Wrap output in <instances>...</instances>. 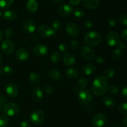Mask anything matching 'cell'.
I'll use <instances>...</instances> for the list:
<instances>
[{
	"label": "cell",
	"instance_id": "obj_1",
	"mask_svg": "<svg viewBox=\"0 0 127 127\" xmlns=\"http://www.w3.org/2000/svg\"><path fill=\"white\" fill-rule=\"evenodd\" d=\"M108 80L104 76H98L93 81L92 91L97 96H102L107 92Z\"/></svg>",
	"mask_w": 127,
	"mask_h": 127
},
{
	"label": "cell",
	"instance_id": "obj_2",
	"mask_svg": "<svg viewBox=\"0 0 127 127\" xmlns=\"http://www.w3.org/2000/svg\"><path fill=\"white\" fill-rule=\"evenodd\" d=\"M84 41L88 45L94 47L100 44L102 41V37L98 32L89 31L85 34Z\"/></svg>",
	"mask_w": 127,
	"mask_h": 127
},
{
	"label": "cell",
	"instance_id": "obj_3",
	"mask_svg": "<svg viewBox=\"0 0 127 127\" xmlns=\"http://www.w3.org/2000/svg\"><path fill=\"white\" fill-rule=\"evenodd\" d=\"M19 106L16 103L7 102L3 107L4 114L9 117H13L19 112Z\"/></svg>",
	"mask_w": 127,
	"mask_h": 127
},
{
	"label": "cell",
	"instance_id": "obj_4",
	"mask_svg": "<svg viewBox=\"0 0 127 127\" xmlns=\"http://www.w3.org/2000/svg\"><path fill=\"white\" fill-rule=\"evenodd\" d=\"M30 120L34 125H40L43 122L45 119V114L43 110L36 109L32 112L30 115Z\"/></svg>",
	"mask_w": 127,
	"mask_h": 127
},
{
	"label": "cell",
	"instance_id": "obj_5",
	"mask_svg": "<svg viewBox=\"0 0 127 127\" xmlns=\"http://www.w3.org/2000/svg\"><path fill=\"white\" fill-rule=\"evenodd\" d=\"M37 32L40 37H43V38H48V37H52L55 35L56 33L55 31L52 27L47 25H42L39 26L37 29Z\"/></svg>",
	"mask_w": 127,
	"mask_h": 127
},
{
	"label": "cell",
	"instance_id": "obj_6",
	"mask_svg": "<svg viewBox=\"0 0 127 127\" xmlns=\"http://www.w3.org/2000/svg\"><path fill=\"white\" fill-rule=\"evenodd\" d=\"M78 99L81 104H86L90 102L93 99V94L88 89H83L78 93Z\"/></svg>",
	"mask_w": 127,
	"mask_h": 127
},
{
	"label": "cell",
	"instance_id": "obj_7",
	"mask_svg": "<svg viewBox=\"0 0 127 127\" xmlns=\"http://www.w3.org/2000/svg\"><path fill=\"white\" fill-rule=\"evenodd\" d=\"M65 30L66 33L69 36L73 37H76L79 35L80 33L79 27L75 23L70 22L66 24L65 27Z\"/></svg>",
	"mask_w": 127,
	"mask_h": 127
},
{
	"label": "cell",
	"instance_id": "obj_8",
	"mask_svg": "<svg viewBox=\"0 0 127 127\" xmlns=\"http://www.w3.org/2000/svg\"><path fill=\"white\" fill-rule=\"evenodd\" d=\"M107 122V117L104 114H98L93 119V124L94 127H103Z\"/></svg>",
	"mask_w": 127,
	"mask_h": 127
},
{
	"label": "cell",
	"instance_id": "obj_9",
	"mask_svg": "<svg viewBox=\"0 0 127 127\" xmlns=\"http://www.w3.org/2000/svg\"><path fill=\"white\" fill-rule=\"evenodd\" d=\"M106 42L110 47L117 46L120 42L119 34L114 31L110 32L106 36Z\"/></svg>",
	"mask_w": 127,
	"mask_h": 127
},
{
	"label": "cell",
	"instance_id": "obj_10",
	"mask_svg": "<svg viewBox=\"0 0 127 127\" xmlns=\"http://www.w3.org/2000/svg\"><path fill=\"white\" fill-rule=\"evenodd\" d=\"M22 29L27 34H32L36 29L35 22L32 19H26L22 24Z\"/></svg>",
	"mask_w": 127,
	"mask_h": 127
},
{
	"label": "cell",
	"instance_id": "obj_11",
	"mask_svg": "<svg viewBox=\"0 0 127 127\" xmlns=\"http://www.w3.org/2000/svg\"><path fill=\"white\" fill-rule=\"evenodd\" d=\"M48 52L49 50L48 47L42 43L35 45L33 48V53L38 57H45L47 55Z\"/></svg>",
	"mask_w": 127,
	"mask_h": 127
},
{
	"label": "cell",
	"instance_id": "obj_12",
	"mask_svg": "<svg viewBox=\"0 0 127 127\" xmlns=\"http://www.w3.org/2000/svg\"><path fill=\"white\" fill-rule=\"evenodd\" d=\"M1 50L4 54L10 55L12 54L14 50V45L13 42L9 40H6L1 44Z\"/></svg>",
	"mask_w": 127,
	"mask_h": 127
},
{
	"label": "cell",
	"instance_id": "obj_13",
	"mask_svg": "<svg viewBox=\"0 0 127 127\" xmlns=\"http://www.w3.org/2000/svg\"><path fill=\"white\" fill-rule=\"evenodd\" d=\"M5 91H6V93L7 95L11 98L16 97L18 95V88L13 83H9L7 84L6 88H5Z\"/></svg>",
	"mask_w": 127,
	"mask_h": 127
},
{
	"label": "cell",
	"instance_id": "obj_14",
	"mask_svg": "<svg viewBox=\"0 0 127 127\" xmlns=\"http://www.w3.org/2000/svg\"><path fill=\"white\" fill-rule=\"evenodd\" d=\"M73 12V9L71 5L68 4H63L59 6L58 9V13L63 17H66L71 14Z\"/></svg>",
	"mask_w": 127,
	"mask_h": 127
},
{
	"label": "cell",
	"instance_id": "obj_15",
	"mask_svg": "<svg viewBox=\"0 0 127 127\" xmlns=\"http://www.w3.org/2000/svg\"><path fill=\"white\" fill-rule=\"evenodd\" d=\"M81 53L82 57L86 60L88 61L92 60L94 58V56H95L94 51L91 48L88 47V46H84V47H83L81 48Z\"/></svg>",
	"mask_w": 127,
	"mask_h": 127
},
{
	"label": "cell",
	"instance_id": "obj_16",
	"mask_svg": "<svg viewBox=\"0 0 127 127\" xmlns=\"http://www.w3.org/2000/svg\"><path fill=\"white\" fill-rule=\"evenodd\" d=\"M16 58L20 61H26L29 59V53L28 51L25 48H20L18 49L16 52Z\"/></svg>",
	"mask_w": 127,
	"mask_h": 127
},
{
	"label": "cell",
	"instance_id": "obj_17",
	"mask_svg": "<svg viewBox=\"0 0 127 127\" xmlns=\"http://www.w3.org/2000/svg\"><path fill=\"white\" fill-rule=\"evenodd\" d=\"M95 70H96V68H95V65H94L92 63L85 64L82 67V72H83V74L87 76L93 74V73H95Z\"/></svg>",
	"mask_w": 127,
	"mask_h": 127
},
{
	"label": "cell",
	"instance_id": "obj_18",
	"mask_svg": "<svg viewBox=\"0 0 127 127\" xmlns=\"http://www.w3.org/2000/svg\"><path fill=\"white\" fill-rule=\"evenodd\" d=\"M63 62L65 65L68 66H71L75 64L76 57L72 53H67L64 54V57H63Z\"/></svg>",
	"mask_w": 127,
	"mask_h": 127
},
{
	"label": "cell",
	"instance_id": "obj_19",
	"mask_svg": "<svg viewBox=\"0 0 127 127\" xmlns=\"http://www.w3.org/2000/svg\"><path fill=\"white\" fill-rule=\"evenodd\" d=\"M32 98L35 102H40L43 99V93L40 88H35L32 91Z\"/></svg>",
	"mask_w": 127,
	"mask_h": 127
},
{
	"label": "cell",
	"instance_id": "obj_20",
	"mask_svg": "<svg viewBox=\"0 0 127 127\" xmlns=\"http://www.w3.org/2000/svg\"><path fill=\"white\" fill-rule=\"evenodd\" d=\"M82 3L87 8L95 9L99 6V0H82Z\"/></svg>",
	"mask_w": 127,
	"mask_h": 127
},
{
	"label": "cell",
	"instance_id": "obj_21",
	"mask_svg": "<svg viewBox=\"0 0 127 127\" xmlns=\"http://www.w3.org/2000/svg\"><path fill=\"white\" fill-rule=\"evenodd\" d=\"M17 17V14L14 11L12 10H7L6 11L2 14V17L4 20L7 21H12L16 19Z\"/></svg>",
	"mask_w": 127,
	"mask_h": 127
},
{
	"label": "cell",
	"instance_id": "obj_22",
	"mask_svg": "<svg viewBox=\"0 0 127 127\" xmlns=\"http://www.w3.org/2000/svg\"><path fill=\"white\" fill-rule=\"evenodd\" d=\"M29 80L30 83H31L32 85L35 86L37 85V84H39L40 83L41 78L38 73H35V72H32V73L29 74Z\"/></svg>",
	"mask_w": 127,
	"mask_h": 127
},
{
	"label": "cell",
	"instance_id": "obj_23",
	"mask_svg": "<svg viewBox=\"0 0 127 127\" xmlns=\"http://www.w3.org/2000/svg\"><path fill=\"white\" fill-rule=\"evenodd\" d=\"M38 7V4L36 0H28L27 2V10L31 13L35 12Z\"/></svg>",
	"mask_w": 127,
	"mask_h": 127
},
{
	"label": "cell",
	"instance_id": "obj_24",
	"mask_svg": "<svg viewBox=\"0 0 127 127\" xmlns=\"http://www.w3.org/2000/svg\"><path fill=\"white\" fill-rule=\"evenodd\" d=\"M102 102L105 106L109 108H114L116 105V101L109 96H105L102 99Z\"/></svg>",
	"mask_w": 127,
	"mask_h": 127
},
{
	"label": "cell",
	"instance_id": "obj_25",
	"mask_svg": "<svg viewBox=\"0 0 127 127\" xmlns=\"http://www.w3.org/2000/svg\"><path fill=\"white\" fill-rule=\"evenodd\" d=\"M49 76L50 77L51 79L54 81H56L61 80L62 78L60 71L57 69H55V68L51 69L49 71Z\"/></svg>",
	"mask_w": 127,
	"mask_h": 127
},
{
	"label": "cell",
	"instance_id": "obj_26",
	"mask_svg": "<svg viewBox=\"0 0 127 127\" xmlns=\"http://www.w3.org/2000/svg\"><path fill=\"white\" fill-rule=\"evenodd\" d=\"M66 75L69 79L74 80L77 79L79 76V71L76 68H70L66 71Z\"/></svg>",
	"mask_w": 127,
	"mask_h": 127
},
{
	"label": "cell",
	"instance_id": "obj_27",
	"mask_svg": "<svg viewBox=\"0 0 127 127\" xmlns=\"http://www.w3.org/2000/svg\"><path fill=\"white\" fill-rule=\"evenodd\" d=\"M88 81L86 78H84V77H81L78 81L75 89L77 91H79V92L80 91L83 90V89H85L87 85H88Z\"/></svg>",
	"mask_w": 127,
	"mask_h": 127
},
{
	"label": "cell",
	"instance_id": "obj_28",
	"mask_svg": "<svg viewBox=\"0 0 127 127\" xmlns=\"http://www.w3.org/2000/svg\"><path fill=\"white\" fill-rule=\"evenodd\" d=\"M14 0H0V7L2 9L9 8L14 3Z\"/></svg>",
	"mask_w": 127,
	"mask_h": 127
},
{
	"label": "cell",
	"instance_id": "obj_29",
	"mask_svg": "<svg viewBox=\"0 0 127 127\" xmlns=\"http://www.w3.org/2000/svg\"><path fill=\"white\" fill-rule=\"evenodd\" d=\"M115 74V71L113 68H107L104 72V76L107 79H110L114 77Z\"/></svg>",
	"mask_w": 127,
	"mask_h": 127
},
{
	"label": "cell",
	"instance_id": "obj_30",
	"mask_svg": "<svg viewBox=\"0 0 127 127\" xmlns=\"http://www.w3.org/2000/svg\"><path fill=\"white\" fill-rule=\"evenodd\" d=\"M61 58H62L61 53L58 52H55L51 55L50 60L52 63H57L60 61Z\"/></svg>",
	"mask_w": 127,
	"mask_h": 127
},
{
	"label": "cell",
	"instance_id": "obj_31",
	"mask_svg": "<svg viewBox=\"0 0 127 127\" xmlns=\"http://www.w3.org/2000/svg\"><path fill=\"white\" fill-rule=\"evenodd\" d=\"M1 71H2V73L5 76H11L14 73V70L12 68H11L9 66H3L1 69Z\"/></svg>",
	"mask_w": 127,
	"mask_h": 127
},
{
	"label": "cell",
	"instance_id": "obj_32",
	"mask_svg": "<svg viewBox=\"0 0 127 127\" xmlns=\"http://www.w3.org/2000/svg\"><path fill=\"white\" fill-rule=\"evenodd\" d=\"M62 27V22H61L60 20L59 19H55L52 22V28L54 30L55 32L57 31H59L61 29Z\"/></svg>",
	"mask_w": 127,
	"mask_h": 127
},
{
	"label": "cell",
	"instance_id": "obj_33",
	"mask_svg": "<svg viewBox=\"0 0 127 127\" xmlns=\"http://www.w3.org/2000/svg\"><path fill=\"white\" fill-rule=\"evenodd\" d=\"M122 50H120V48H117L112 52V57L114 60H117L120 59V57H122Z\"/></svg>",
	"mask_w": 127,
	"mask_h": 127
},
{
	"label": "cell",
	"instance_id": "obj_34",
	"mask_svg": "<svg viewBox=\"0 0 127 127\" xmlns=\"http://www.w3.org/2000/svg\"><path fill=\"white\" fill-rule=\"evenodd\" d=\"M118 110L121 114L127 115V102H121L118 105Z\"/></svg>",
	"mask_w": 127,
	"mask_h": 127
},
{
	"label": "cell",
	"instance_id": "obj_35",
	"mask_svg": "<svg viewBox=\"0 0 127 127\" xmlns=\"http://www.w3.org/2000/svg\"><path fill=\"white\" fill-rule=\"evenodd\" d=\"M9 125V120L4 115H0V127H7Z\"/></svg>",
	"mask_w": 127,
	"mask_h": 127
},
{
	"label": "cell",
	"instance_id": "obj_36",
	"mask_svg": "<svg viewBox=\"0 0 127 127\" xmlns=\"http://www.w3.org/2000/svg\"><path fill=\"white\" fill-rule=\"evenodd\" d=\"M107 92L111 94H116L119 93V88L115 84H111L108 86Z\"/></svg>",
	"mask_w": 127,
	"mask_h": 127
},
{
	"label": "cell",
	"instance_id": "obj_37",
	"mask_svg": "<svg viewBox=\"0 0 127 127\" xmlns=\"http://www.w3.org/2000/svg\"><path fill=\"white\" fill-rule=\"evenodd\" d=\"M74 16L76 18H82L84 16V11L81 9H77L74 11Z\"/></svg>",
	"mask_w": 127,
	"mask_h": 127
},
{
	"label": "cell",
	"instance_id": "obj_38",
	"mask_svg": "<svg viewBox=\"0 0 127 127\" xmlns=\"http://www.w3.org/2000/svg\"><path fill=\"white\" fill-rule=\"evenodd\" d=\"M79 46V42L76 40H73L69 43V47H70L71 49L73 50H76L78 49V48Z\"/></svg>",
	"mask_w": 127,
	"mask_h": 127
},
{
	"label": "cell",
	"instance_id": "obj_39",
	"mask_svg": "<svg viewBox=\"0 0 127 127\" xmlns=\"http://www.w3.org/2000/svg\"><path fill=\"white\" fill-rule=\"evenodd\" d=\"M43 89H44V91H45V93L48 94H51L53 93L54 91V88L50 84H45L43 87Z\"/></svg>",
	"mask_w": 127,
	"mask_h": 127
},
{
	"label": "cell",
	"instance_id": "obj_40",
	"mask_svg": "<svg viewBox=\"0 0 127 127\" xmlns=\"http://www.w3.org/2000/svg\"><path fill=\"white\" fill-rule=\"evenodd\" d=\"M58 50H59V51L61 53H63L66 54L68 51V46L65 43H60L59 46H58Z\"/></svg>",
	"mask_w": 127,
	"mask_h": 127
},
{
	"label": "cell",
	"instance_id": "obj_41",
	"mask_svg": "<svg viewBox=\"0 0 127 127\" xmlns=\"http://www.w3.org/2000/svg\"><path fill=\"white\" fill-rule=\"evenodd\" d=\"M4 35L6 38H10L14 35V31L11 28H7L5 30Z\"/></svg>",
	"mask_w": 127,
	"mask_h": 127
},
{
	"label": "cell",
	"instance_id": "obj_42",
	"mask_svg": "<svg viewBox=\"0 0 127 127\" xmlns=\"http://www.w3.org/2000/svg\"><path fill=\"white\" fill-rule=\"evenodd\" d=\"M120 97L124 100H127V86H125L122 89Z\"/></svg>",
	"mask_w": 127,
	"mask_h": 127
},
{
	"label": "cell",
	"instance_id": "obj_43",
	"mask_svg": "<svg viewBox=\"0 0 127 127\" xmlns=\"http://www.w3.org/2000/svg\"><path fill=\"white\" fill-rule=\"evenodd\" d=\"M119 21L124 26H127V14H124L119 17Z\"/></svg>",
	"mask_w": 127,
	"mask_h": 127
},
{
	"label": "cell",
	"instance_id": "obj_44",
	"mask_svg": "<svg viewBox=\"0 0 127 127\" xmlns=\"http://www.w3.org/2000/svg\"><path fill=\"white\" fill-rule=\"evenodd\" d=\"M83 24H84V27L87 29H91L93 26V22L89 19H86L83 22Z\"/></svg>",
	"mask_w": 127,
	"mask_h": 127
},
{
	"label": "cell",
	"instance_id": "obj_45",
	"mask_svg": "<svg viewBox=\"0 0 127 127\" xmlns=\"http://www.w3.org/2000/svg\"><path fill=\"white\" fill-rule=\"evenodd\" d=\"M95 62L98 64H102V63H104L105 62V58L104 57H102V56H98L95 58Z\"/></svg>",
	"mask_w": 127,
	"mask_h": 127
},
{
	"label": "cell",
	"instance_id": "obj_46",
	"mask_svg": "<svg viewBox=\"0 0 127 127\" xmlns=\"http://www.w3.org/2000/svg\"><path fill=\"white\" fill-rule=\"evenodd\" d=\"M117 22V20L115 18H110L108 21V23H109V26H111V27H114V26H116Z\"/></svg>",
	"mask_w": 127,
	"mask_h": 127
},
{
	"label": "cell",
	"instance_id": "obj_47",
	"mask_svg": "<svg viewBox=\"0 0 127 127\" xmlns=\"http://www.w3.org/2000/svg\"><path fill=\"white\" fill-rule=\"evenodd\" d=\"M121 37L124 40L127 42V29L123 30L121 32Z\"/></svg>",
	"mask_w": 127,
	"mask_h": 127
},
{
	"label": "cell",
	"instance_id": "obj_48",
	"mask_svg": "<svg viewBox=\"0 0 127 127\" xmlns=\"http://www.w3.org/2000/svg\"><path fill=\"white\" fill-rule=\"evenodd\" d=\"M20 127H30V124L27 120H24L20 124Z\"/></svg>",
	"mask_w": 127,
	"mask_h": 127
},
{
	"label": "cell",
	"instance_id": "obj_49",
	"mask_svg": "<svg viewBox=\"0 0 127 127\" xmlns=\"http://www.w3.org/2000/svg\"><path fill=\"white\" fill-rule=\"evenodd\" d=\"M117 48H120V50H124L125 48H126V45H125V44L124 43H122V42H119V44L117 45Z\"/></svg>",
	"mask_w": 127,
	"mask_h": 127
},
{
	"label": "cell",
	"instance_id": "obj_50",
	"mask_svg": "<svg viewBox=\"0 0 127 127\" xmlns=\"http://www.w3.org/2000/svg\"><path fill=\"white\" fill-rule=\"evenodd\" d=\"M81 0H70V3L73 6H77L80 2Z\"/></svg>",
	"mask_w": 127,
	"mask_h": 127
},
{
	"label": "cell",
	"instance_id": "obj_51",
	"mask_svg": "<svg viewBox=\"0 0 127 127\" xmlns=\"http://www.w3.org/2000/svg\"><path fill=\"white\" fill-rule=\"evenodd\" d=\"M6 100H7V99H6V98L4 96H3V95H0V102L1 104H4L6 102Z\"/></svg>",
	"mask_w": 127,
	"mask_h": 127
},
{
	"label": "cell",
	"instance_id": "obj_52",
	"mask_svg": "<svg viewBox=\"0 0 127 127\" xmlns=\"http://www.w3.org/2000/svg\"><path fill=\"white\" fill-rule=\"evenodd\" d=\"M31 39H32V40L35 42V41H37V39H38V37H37V35L34 34V33H32V37H31Z\"/></svg>",
	"mask_w": 127,
	"mask_h": 127
},
{
	"label": "cell",
	"instance_id": "obj_53",
	"mask_svg": "<svg viewBox=\"0 0 127 127\" xmlns=\"http://www.w3.org/2000/svg\"><path fill=\"white\" fill-rule=\"evenodd\" d=\"M124 125H125V127H127V116L126 117H125V119H124Z\"/></svg>",
	"mask_w": 127,
	"mask_h": 127
},
{
	"label": "cell",
	"instance_id": "obj_54",
	"mask_svg": "<svg viewBox=\"0 0 127 127\" xmlns=\"http://www.w3.org/2000/svg\"><path fill=\"white\" fill-rule=\"evenodd\" d=\"M2 37H3V35H2V33L1 31H0V42L2 41Z\"/></svg>",
	"mask_w": 127,
	"mask_h": 127
},
{
	"label": "cell",
	"instance_id": "obj_55",
	"mask_svg": "<svg viewBox=\"0 0 127 127\" xmlns=\"http://www.w3.org/2000/svg\"><path fill=\"white\" fill-rule=\"evenodd\" d=\"M55 2H57V3H59L62 1V0H53Z\"/></svg>",
	"mask_w": 127,
	"mask_h": 127
},
{
	"label": "cell",
	"instance_id": "obj_56",
	"mask_svg": "<svg viewBox=\"0 0 127 127\" xmlns=\"http://www.w3.org/2000/svg\"><path fill=\"white\" fill-rule=\"evenodd\" d=\"M2 55H1V53H0V64H1V63H2Z\"/></svg>",
	"mask_w": 127,
	"mask_h": 127
},
{
	"label": "cell",
	"instance_id": "obj_57",
	"mask_svg": "<svg viewBox=\"0 0 127 127\" xmlns=\"http://www.w3.org/2000/svg\"><path fill=\"white\" fill-rule=\"evenodd\" d=\"M1 75H2V71H1V69L0 68V78H1Z\"/></svg>",
	"mask_w": 127,
	"mask_h": 127
},
{
	"label": "cell",
	"instance_id": "obj_58",
	"mask_svg": "<svg viewBox=\"0 0 127 127\" xmlns=\"http://www.w3.org/2000/svg\"><path fill=\"white\" fill-rule=\"evenodd\" d=\"M1 109H2V104H1V103L0 102V112H1Z\"/></svg>",
	"mask_w": 127,
	"mask_h": 127
},
{
	"label": "cell",
	"instance_id": "obj_59",
	"mask_svg": "<svg viewBox=\"0 0 127 127\" xmlns=\"http://www.w3.org/2000/svg\"><path fill=\"white\" fill-rule=\"evenodd\" d=\"M1 11H0V18H1Z\"/></svg>",
	"mask_w": 127,
	"mask_h": 127
},
{
	"label": "cell",
	"instance_id": "obj_60",
	"mask_svg": "<svg viewBox=\"0 0 127 127\" xmlns=\"http://www.w3.org/2000/svg\"><path fill=\"white\" fill-rule=\"evenodd\" d=\"M118 127V126H117V127Z\"/></svg>",
	"mask_w": 127,
	"mask_h": 127
}]
</instances>
